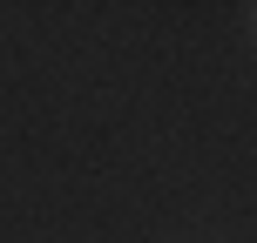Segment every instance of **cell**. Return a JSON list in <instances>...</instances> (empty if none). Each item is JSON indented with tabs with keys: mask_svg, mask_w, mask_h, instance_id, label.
<instances>
[{
	"mask_svg": "<svg viewBox=\"0 0 257 243\" xmlns=\"http://www.w3.org/2000/svg\"><path fill=\"white\" fill-rule=\"evenodd\" d=\"M250 34H257V14H250Z\"/></svg>",
	"mask_w": 257,
	"mask_h": 243,
	"instance_id": "6da1fadb",
	"label": "cell"
}]
</instances>
